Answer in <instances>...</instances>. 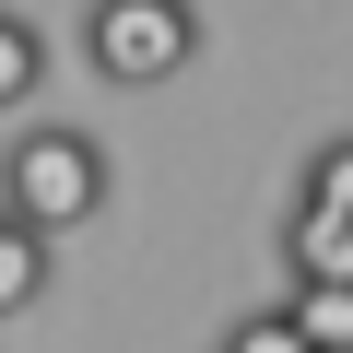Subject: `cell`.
Returning a JSON list of instances; mask_svg holds the SVG:
<instances>
[{"label": "cell", "mask_w": 353, "mask_h": 353, "mask_svg": "<svg viewBox=\"0 0 353 353\" xmlns=\"http://www.w3.org/2000/svg\"><path fill=\"white\" fill-rule=\"evenodd\" d=\"M106 189H118V165H106V141L94 130H24L12 153H0V212L12 224H36V236H83L94 212H106Z\"/></svg>", "instance_id": "1"}, {"label": "cell", "mask_w": 353, "mask_h": 353, "mask_svg": "<svg viewBox=\"0 0 353 353\" xmlns=\"http://www.w3.org/2000/svg\"><path fill=\"white\" fill-rule=\"evenodd\" d=\"M201 59V0H83V71L118 94H153Z\"/></svg>", "instance_id": "2"}, {"label": "cell", "mask_w": 353, "mask_h": 353, "mask_svg": "<svg viewBox=\"0 0 353 353\" xmlns=\"http://www.w3.org/2000/svg\"><path fill=\"white\" fill-rule=\"evenodd\" d=\"M283 283H353V212L294 201L283 212Z\"/></svg>", "instance_id": "3"}, {"label": "cell", "mask_w": 353, "mask_h": 353, "mask_svg": "<svg viewBox=\"0 0 353 353\" xmlns=\"http://www.w3.org/2000/svg\"><path fill=\"white\" fill-rule=\"evenodd\" d=\"M283 306L306 318L318 353H353V283H283Z\"/></svg>", "instance_id": "4"}, {"label": "cell", "mask_w": 353, "mask_h": 353, "mask_svg": "<svg viewBox=\"0 0 353 353\" xmlns=\"http://www.w3.org/2000/svg\"><path fill=\"white\" fill-rule=\"evenodd\" d=\"M36 294H48V236L12 224V236H0V318H24Z\"/></svg>", "instance_id": "5"}, {"label": "cell", "mask_w": 353, "mask_h": 353, "mask_svg": "<svg viewBox=\"0 0 353 353\" xmlns=\"http://www.w3.org/2000/svg\"><path fill=\"white\" fill-rule=\"evenodd\" d=\"M36 83H48V36H36L24 12H0V106H24Z\"/></svg>", "instance_id": "6"}, {"label": "cell", "mask_w": 353, "mask_h": 353, "mask_svg": "<svg viewBox=\"0 0 353 353\" xmlns=\"http://www.w3.org/2000/svg\"><path fill=\"white\" fill-rule=\"evenodd\" d=\"M224 353H318V341H306V318H294V306H259V318H236V330H224Z\"/></svg>", "instance_id": "7"}, {"label": "cell", "mask_w": 353, "mask_h": 353, "mask_svg": "<svg viewBox=\"0 0 353 353\" xmlns=\"http://www.w3.org/2000/svg\"><path fill=\"white\" fill-rule=\"evenodd\" d=\"M294 201H330V212H353V130L306 153V189H294Z\"/></svg>", "instance_id": "8"}, {"label": "cell", "mask_w": 353, "mask_h": 353, "mask_svg": "<svg viewBox=\"0 0 353 353\" xmlns=\"http://www.w3.org/2000/svg\"><path fill=\"white\" fill-rule=\"evenodd\" d=\"M0 236H12V212H0Z\"/></svg>", "instance_id": "9"}]
</instances>
